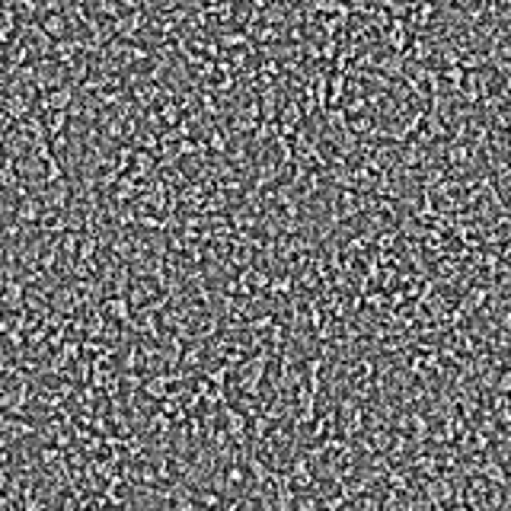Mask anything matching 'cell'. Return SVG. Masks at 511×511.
<instances>
[{
	"mask_svg": "<svg viewBox=\"0 0 511 511\" xmlns=\"http://www.w3.org/2000/svg\"><path fill=\"white\" fill-rule=\"evenodd\" d=\"M221 45H230V48L250 45V32H224V36H221Z\"/></svg>",
	"mask_w": 511,
	"mask_h": 511,
	"instance_id": "obj_2",
	"label": "cell"
},
{
	"mask_svg": "<svg viewBox=\"0 0 511 511\" xmlns=\"http://www.w3.org/2000/svg\"><path fill=\"white\" fill-rule=\"evenodd\" d=\"M125 10H144V0H119Z\"/></svg>",
	"mask_w": 511,
	"mask_h": 511,
	"instance_id": "obj_5",
	"label": "cell"
},
{
	"mask_svg": "<svg viewBox=\"0 0 511 511\" xmlns=\"http://www.w3.org/2000/svg\"><path fill=\"white\" fill-rule=\"evenodd\" d=\"M42 119H45L48 138H58V134H64V131H67V121H71V112H67V109H51V112H45Z\"/></svg>",
	"mask_w": 511,
	"mask_h": 511,
	"instance_id": "obj_1",
	"label": "cell"
},
{
	"mask_svg": "<svg viewBox=\"0 0 511 511\" xmlns=\"http://www.w3.org/2000/svg\"><path fill=\"white\" fill-rule=\"evenodd\" d=\"M313 7L320 10V13H329V10H345L339 0H313Z\"/></svg>",
	"mask_w": 511,
	"mask_h": 511,
	"instance_id": "obj_4",
	"label": "cell"
},
{
	"mask_svg": "<svg viewBox=\"0 0 511 511\" xmlns=\"http://www.w3.org/2000/svg\"><path fill=\"white\" fill-rule=\"evenodd\" d=\"M495 390H502L511 396V364H505V368H499V381H495Z\"/></svg>",
	"mask_w": 511,
	"mask_h": 511,
	"instance_id": "obj_3",
	"label": "cell"
}]
</instances>
